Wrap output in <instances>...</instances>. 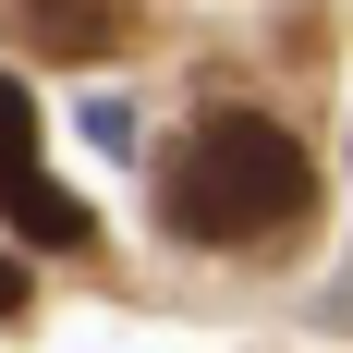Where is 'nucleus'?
<instances>
[{"label": "nucleus", "mask_w": 353, "mask_h": 353, "mask_svg": "<svg viewBox=\"0 0 353 353\" xmlns=\"http://www.w3.org/2000/svg\"><path fill=\"white\" fill-rule=\"evenodd\" d=\"M0 219H12L25 244H49V256H85V244H98V208L61 195L49 159H37V98L12 85V73H0Z\"/></svg>", "instance_id": "2"}, {"label": "nucleus", "mask_w": 353, "mask_h": 353, "mask_svg": "<svg viewBox=\"0 0 353 353\" xmlns=\"http://www.w3.org/2000/svg\"><path fill=\"white\" fill-rule=\"evenodd\" d=\"M159 232L195 256H281L317 232V159L292 122L268 110H219L195 134L171 146V171H159Z\"/></svg>", "instance_id": "1"}, {"label": "nucleus", "mask_w": 353, "mask_h": 353, "mask_svg": "<svg viewBox=\"0 0 353 353\" xmlns=\"http://www.w3.org/2000/svg\"><path fill=\"white\" fill-rule=\"evenodd\" d=\"M85 146H98V159H122V146H134V98H122V85H98V98H85Z\"/></svg>", "instance_id": "4"}, {"label": "nucleus", "mask_w": 353, "mask_h": 353, "mask_svg": "<svg viewBox=\"0 0 353 353\" xmlns=\"http://www.w3.org/2000/svg\"><path fill=\"white\" fill-rule=\"evenodd\" d=\"M12 37L37 61H110L134 37V0H12Z\"/></svg>", "instance_id": "3"}, {"label": "nucleus", "mask_w": 353, "mask_h": 353, "mask_svg": "<svg viewBox=\"0 0 353 353\" xmlns=\"http://www.w3.org/2000/svg\"><path fill=\"white\" fill-rule=\"evenodd\" d=\"M0 317H25V268H12V256H0Z\"/></svg>", "instance_id": "5"}]
</instances>
